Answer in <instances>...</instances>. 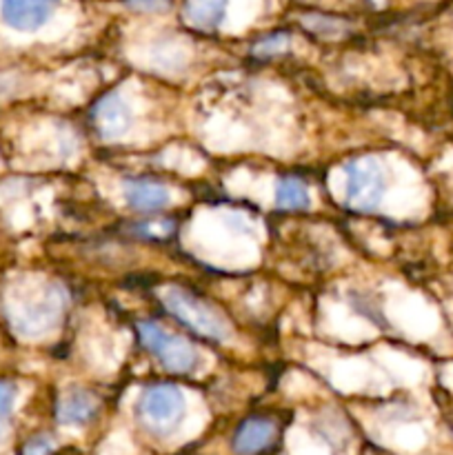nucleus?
I'll return each instance as SVG.
<instances>
[{
    "label": "nucleus",
    "mask_w": 453,
    "mask_h": 455,
    "mask_svg": "<svg viewBox=\"0 0 453 455\" xmlns=\"http://www.w3.org/2000/svg\"><path fill=\"white\" fill-rule=\"evenodd\" d=\"M278 438V425L266 416H251L235 427L231 451L235 455H260Z\"/></svg>",
    "instance_id": "0eeeda50"
},
{
    "label": "nucleus",
    "mask_w": 453,
    "mask_h": 455,
    "mask_svg": "<svg viewBox=\"0 0 453 455\" xmlns=\"http://www.w3.org/2000/svg\"><path fill=\"white\" fill-rule=\"evenodd\" d=\"M138 336H140L142 345L158 358V363L167 371L191 373L198 369L200 354L195 351V347L187 342L185 338L164 331L158 323H147V320L138 323Z\"/></svg>",
    "instance_id": "39448f33"
},
{
    "label": "nucleus",
    "mask_w": 453,
    "mask_h": 455,
    "mask_svg": "<svg viewBox=\"0 0 453 455\" xmlns=\"http://www.w3.org/2000/svg\"><path fill=\"white\" fill-rule=\"evenodd\" d=\"M289 44H291L289 34H284V31H275V34H269L265 36V38L258 40V43L251 47V53L258 58L280 56V53L287 52Z\"/></svg>",
    "instance_id": "4468645a"
},
{
    "label": "nucleus",
    "mask_w": 453,
    "mask_h": 455,
    "mask_svg": "<svg viewBox=\"0 0 453 455\" xmlns=\"http://www.w3.org/2000/svg\"><path fill=\"white\" fill-rule=\"evenodd\" d=\"M187 416V398L176 385H151L136 403V418L147 434L169 438L180 429Z\"/></svg>",
    "instance_id": "f257e3e1"
},
{
    "label": "nucleus",
    "mask_w": 453,
    "mask_h": 455,
    "mask_svg": "<svg viewBox=\"0 0 453 455\" xmlns=\"http://www.w3.org/2000/svg\"><path fill=\"white\" fill-rule=\"evenodd\" d=\"M226 7H229V0H187L182 16L195 29L213 31L225 20Z\"/></svg>",
    "instance_id": "9b49d317"
},
{
    "label": "nucleus",
    "mask_w": 453,
    "mask_h": 455,
    "mask_svg": "<svg viewBox=\"0 0 453 455\" xmlns=\"http://www.w3.org/2000/svg\"><path fill=\"white\" fill-rule=\"evenodd\" d=\"M369 3H373V4H382V3H385V0H369Z\"/></svg>",
    "instance_id": "a211bd4d"
},
{
    "label": "nucleus",
    "mask_w": 453,
    "mask_h": 455,
    "mask_svg": "<svg viewBox=\"0 0 453 455\" xmlns=\"http://www.w3.org/2000/svg\"><path fill=\"white\" fill-rule=\"evenodd\" d=\"M171 0H124V7L138 13H163L167 12Z\"/></svg>",
    "instance_id": "dca6fc26"
},
{
    "label": "nucleus",
    "mask_w": 453,
    "mask_h": 455,
    "mask_svg": "<svg viewBox=\"0 0 453 455\" xmlns=\"http://www.w3.org/2000/svg\"><path fill=\"white\" fill-rule=\"evenodd\" d=\"M100 413V400L93 391L74 387L65 391L56 404V420L62 427H84L93 422Z\"/></svg>",
    "instance_id": "6e6552de"
},
{
    "label": "nucleus",
    "mask_w": 453,
    "mask_h": 455,
    "mask_svg": "<svg viewBox=\"0 0 453 455\" xmlns=\"http://www.w3.org/2000/svg\"><path fill=\"white\" fill-rule=\"evenodd\" d=\"M16 395H18V389L13 382L0 380V440L7 435L9 425H12Z\"/></svg>",
    "instance_id": "2eb2a0df"
},
{
    "label": "nucleus",
    "mask_w": 453,
    "mask_h": 455,
    "mask_svg": "<svg viewBox=\"0 0 453 455\" xmlns=\"http://www.w3.org/2000/svg\"><path fill=\"white\" fill-rule=\"evenodd\" d=\"M345 204L354 212H373L382 203L386 182L382 164L373 156H362L345 167Z\"/></svg>",
    "instance_id": "20e7f679"
},
{
    "label": "nucleus",
    "mask_w": 453,
    "mask_h": 455,
    "mask_svg": "<svg viewBox=\"0 0 453 455\" xmlns=\"http://www.w3.org/2000/svg\"><path fill=\"white\" fill-rule=\"evenodd\" d=\"M123 196L129 209L138 213H158L171 203V194L163 182L149 178H129L123 182Z\"/></svg>",
    "instance_id": "1a4fd4ad"
},
{
    "label": "nucleus",
    "mask_w": 453,
    "mask_h": 455,
    "mask_svg": "<svg viewBox=\"0 0 453 455\" xmlns=\"http://www.w3.org/2000/svg\"><path fill=\"white\" fill-rule=\"evenodd\" d=\"M58 0H3V18L18 31H36L52 18Z\"/></svg>",
    "instance_id": "9d476101"
},
{
    "label": "nucleus",
    "mask_w": 453,
    "mask_h": 455,
    "mask_svg": "<svg viewBox=\"0 0 453 455\" xmlns=\"http://www.w3.org/2000/svg\"><path fill=\"white\" fill-rule=\"evenodd\" d=\"M65 305V291L58 284H47L31 293V298L13 302V307L9 309V320L20 336H43L49 329L56 327Z\"/></svg>",
    "instance_id": "7ed1b4c3"
},
{
    "label": "nucleus",
    "mask_w": 453,
    "mask_h": 455,
    "mask_svg": "<svg viewBox=\"0 0 453 455\" xmlns=\"http://www.w3.org/2000/svg\"><path fill=\"white\" fill-rule=\"evenodd\" d=\"M91 123L102 140H118L133 124L131 107L118 92H109L93 105Z\"/></svg>",
    "instance_id": "423d86ee"
},
{
    "label": "nucleus",
    "mask_w": 453,
    "mask_h": 455,
    "mask_svg": "<svg viewBox=\"0 0 453 455\" xmlns=\"http://www.w3.org/2000/svg\"><path fill=\"white\" fill-rule=\"evenodd\" d=\"M311 204L309 187L300 178L284 176L275 187V207L282 212H305Z\"/></svg>",
    "instance_id": "f8f14e48"
},
{
    "label": "nucleus",
    "mask_w": 453,
    "mask_h": 455,
    "mask_svg": "<svg viewBox=\"0 0 453 455\" xmlns=\"http://www.w3.org/2000/svg\"><path fill=\"white\" fill-rule=\"evenodd\" d=\"M53 453V440L49 435H34L31 440H27V444L22 447L20 455H52Z\"/></svg>",
    "instance_id": "f3484780"
},
{
    "label": "nucleus",
    "mask_w": 453,
    "mask_h": 455,
    "mask_svg": "<svg viewBox=\"0 0 453 455\" xmlns=\"http://www.w3.org/2000/svg\"><path fill=\"white\" fill-rule=\"evenodd\" d=\"M302 25L311 34L322 36V38H333V36H340L349 29V22L336 16H327V13H306V16H302Z\"/></svg>",
    "instance_id": "ddd939ff"
},
{
    "label": "nucleus",
    "mask_w": 453,
    "mask_h": 455,
    "mask_svg": "<svg viewBox=\"0 0 453 455\" xmlns=\"http://www.w3.org/2000/svg\"><path fill=\"white\" fill-rule=\"evenodd\" d=\"M164 309L173 315L180 324L191 329L198 336L213 342H225L231 336V327L220 311L213 309L204 300H200L195 293L182 287H169L163 293Z\"/></svg>",
    "instance_id": "f03ea898"
}]
</instances>
